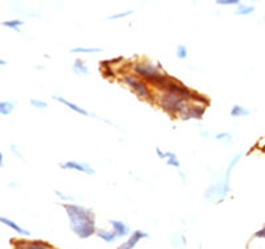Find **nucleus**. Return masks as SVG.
<instances>
[{
	"label": "nucleus",
	"instance_id": "obj_1",
	"mask_svg": "<svg viewBox=\"0 0 265 249\" xmlns=\"http://www.w3.org/2000/svg\"><path fill=\"white\" fill-rule=\"evenodd\" d=\"M69 217V225L73 232L80 239H88L96 231L94 215L90 210L77 204H65L64 206Z\"/></svg>",
	"mask_w": 265,
	"mask_h": 249
},
{
	"label": "nucleus",
	"instance_id": "obj_2",
	"mask_svg": "<svg viewBox=\"0 0 265 249\" xmlns=\"http://www.w3.org/2000/svg\"><path fill=\"white\" fill-rule=\"evenodd\" d=\"M160 65L155 67L154 64H150L148 61H139L133 67V71L137 76L142 77L143 80L149 81V82L156 85L158 88L163 89L171 81L173 77L167 76L163 72H159V69H158Z\"/></svg>",
	"mask_w": 265,
	"mask_h": 249
},
{
	"label": "nucleus",
	"instance_id": "obj_3",
	"mask_svg": "<svg viewBox=\"0 0 265 249\" xmlns=\"http://www.w3.org/2000/svg\"><path fill=\"white\" fill-rule=\"evenodd\" d=\"M158 105L163 110H166L170 114H182L183 110L189 106V100L182 97L181 94L173 93V92H167V90H162L160 94L156 97Z\"/></svg>",
	"mask_w": 265,
	"mask_h": 249
},
{
	"label": "nucleus",
	"instance_id": "obj_4",
	"mask_svg": "<svg viewBox=\"0 0 265 249\" xmlns=\"http://www.w3.org/2000/svg\"><path fill=\"white\" fill-rule=\"evenodd\" d=\"M122 81L123 84H126L129 88L133 89V92H134L138 97L143 98V100H150V98H151V92H150V89L148 88V85L145 84L142 80H139L138 77L126 74V76H123Z\"/></svg>",
	"mask_w": 265,
	"mask_h": 249
},
{
	"label": "nucleus",
	"instance_id": "obj_5",
	"mask_svg": "<svg viewBox=\"0 0 265 249\" xmlns=\"http://www.w3.org/2000/svg\"><path fill=\"white\" fill-rule=\"evenodd\" d=\"M204 110L206 107L202 105H198V104H192L183 110V113L181 114V117L183 119H202L203 114H204Z\"/></svg>",
	"mask_w": 265,
	"mask_h": 249
},
{
	"label": "nucleus",
	"instance_id": "obj_6",
	"mask_svg": "<svg viewBox=\"0 0 265 249\" xmlns=\"http://www.w3.org/2000/svg\"><path fill=\"white\" fill-rule=\"evenodd\" d=\"M60 167L64 170H75V171H80V173L88 174V175H94L96 171L93 169L92 166L86 165V163H80L76 161H68L60 163Z\"/></svg>",
	"mask_w": 265,
	"mask_h": 249
},
{
	"label": "nucleus",
	"instance_id": "obj_7",
	"mask_svg": "<svg viewBox=\"0 0 265 249\" xmlns=\"http://www.w3.org/2000/svg\"><path fill=\"white\" fill-rule=\"evenodd\" d=\"M15 249H55L44 241H16Z\"/></svg>",
	"mask_w": 265,
	"mask_h": 249
},
{
	"label": "nucleus",
	"instance_id": "obj_8",
	"mask_svg": "<svg viewBox=\"0 0 265 249\" xmlns=\"http://www.w3.org/2000/svg\"><path fill=\"white\" fill-rule=\"evenodd\" d=\"M149 237V235L146 232H142V231H134L133 235L129 237V240L126 243H122V244L118 247V249H133L135 245L138 244L139 240H142V239H146Z\"/></svg>",
	"mask_w": 265,
	"mask_h": 249
},
{
	"label": "nucleus",
	"instance_id": "obj_9",
	"mask_svg": "<svg viewBox=\"0 0 265 249\" xmlns=\"http://www.w3.org/2000/svg\"><path fill=\"white\" fill-rule=\"evenodd\" d=\"M52 98H53L55 101L61 102L63 105H65V106H67V107L72 109V110H73V111H76V113H78V114L85 115V117H89L88 111H86V110H85V109H82V107H81L80 105H76V104H73V102L68 101V100H65V98L61 97V96H56V94H53V96H52Z\"/></svg>",
	"mask_w": 265,
	"mask_h": 249
},
{
	"label": "nucleus",
	"instance_id": "obj_10",
	"mask_svg": "<svg viewBox=\"0 0 265 249\" xmlns=\"http://www.w3.org/2000/svg\"><path fill=\"white\" fill-rule=\"evenodd\" d=\"M110 225L113 227V232L115 233L117 237H125L130 233V229L127 227L126 224L122 221H118V220H110Z\"/></svg>",
	"mask_w": 265,
	"mask_h": 249
},
{
	"label": "nucleus",
	"instance_id": "obj_11",
	"mask_svg": "<svg viewBox=\"0 0 265 249\" xmlns=\"http://www.w3.org/2000/svg\"><path fill=\"white\" fill-rule=\"evenodd\" d=\"M72 69H73V72L76 73L77 76L86 77L89 74V69L88 67H86V64L80 59L75 60V63L72 65Z\"/></svg>",
	"mask_w": 265,
	"mask_h": 249
},
{
	"label": "nucleus",
	"instance_id": "obj_12",
	"mask_svg": "<svg viewBox=\"0 0 265 249\" xmlns=\"http://www.w3.org/2000/svg\"><path fill=\"white\" fill-rule=\"evenodd\" d=\"M0 221L3 224H5V225H8L9 228H12L13 231H16L17 233H20V235H24V236H30V231H27V229H23L20 227V225H17L15 221H12V220L7 219V217H0Z\"/></svg>",
	"mask_w": 265,
	"mask_h": 249
},
{
	"label": "nucleus",
	"instance_id": "obj_13",
	"mask_svg": "<svg viewBox=\"0 0 265 249\" xmlns=\"http://www.w3.org/2000/svg\"><path fill=\"white\" fill-rule=\"evenodd\" d=\"M251 113V110L247 109L245 106L243 105H233L231 109V115L232 117H245Z\"/></svg>",
	"mask_w": 265,
	"mask_h": 249
},
{
	"label": "nucleus",
	"instance_id": "obj_14",
	"mask_svg": "<svg viewBox=\"0 0 265 249\" xmlns=\"http://www.w3.org/2000/svg\"><path fill=\"white\" fill-rule=\"evenodd\" d=\"M15 109V104L13 102H8V101H3L0 102V113L3 115H8L11 114Z\"/></svg>",
	"mask_w": 265,
	"mask_h": 249
},
{
	"label": "nucleus",
	"instance_id": "obj_15",
	"mask_svg": "<svg viewBox=\"0 0 265 249\" xmlns=\"http://www.w3.org/2000/svg\"><path fill=\"white\" fill-rule=\"evenodd\" d=\"M100 69H101L102 76L106 77V78H110V77L115 76V73L114 71L110 68V65L108 64V61H102L101 65H100Z\"/></svg>",
	"mask_w": 265,
	"mask_h": 249
},
{
	"label": "nucleus",
	"instance_id": "obj_16",
	"mask_svg": "<svg viewBox=\"0 0 265 249\" xmlns=\"http://www.w3.org/2000/svg\"><path fill=\"white\" fill-rule=\"evenodd\" d=\"M97 235L100 237H101L102 240L106 241V243H113L115 239H117V236H115V233L114 232H108V231H105V229H100L97 232Z\"/></svg>",
	"mask_w": 265,
	"mask_h": 249
},
{
	"label": "nucleus",
	"instance_id": "obj_17",
	"mask_svg": "<svg viewBox=\"0 0 265 249\" xmlns=\"http://www.w3.org/2000/svg\"><path fill=\"white\" fill-rule=\"evenodd\" d=\"M72 53H100L102 49L100 48H88V47H76L72 49Z\"/></svg>",
	"mask_w": 265,
	"mask_h": 249
},
{
	"label": "nucleus",
	"instance_id": "obj_18",
	"mask_svg": "<svg viewBox=\"0 0 265 249\" xmlns=\"http://www.w3.org/2000/svg\"><path fill=\"white\" fill-rule=\"evenodd\" d=\"M215 140L220 142V143L227 144V146L232 143V137L229 133H219V134L215 135Z\"/></svg>",
	"mask_w": 265,
	"mask_h": 249
},
{
	"label": "nucleus",
	"instance_id": "obj_19",
	"mask_svg": "<svg viewBox=\"0 0 265 249\" xmlns=\"http://www.w3.org/2000/svg\"><path fill=\"white\" fill-rule=\"evenodd\" d=\"M255 12V7L253 5H243L240 4L237 8L235 9L236 15H251Z\"/></svg>",
	"mask_w": 265,
	"mask_h": 249
},
{
	"label": "nucleus",
	"instance_id": "obj_20",
	"mask_svg": "<svg viewBox=\"0 0 265 249\" xmlns=\"http://www.w3.org/2000/svg\"><path fill=\"white\" fill-rule=\"evenodd\" d=\"M24 24L23 20H8V21H3V26L8 27L11 30H15L17 32H20V27Z\"/></svg>",
	"mask_w": 265,
	"mask_h": 249
},
{
	"label": "nucleus",
	"instance_id": "obj_21",
	"mask_svg": "<svg viewBox=\"0 0 265 249\" xmlns=\"http://www.w3.org/2000/svg\"><path fill=\"white\" fill-rule=\"evenodd\" d=\"M167 166H173L175 169H179V167H181V162L178 161V156L171 151H170V156H168L167 159Z\"/></svg>",
	"mask_w": 265,
	"mask_h": 249
},
{
	"label": "nucleus",
	"instance_id": "obj_22",
	"mask_svg": "<svg viewBox=\"0 0 265 249\" xmlns=\"http://www.w3.org/2000/svg\"><path fill=\"white\" fill-rule=\"evenodd\" d=\"M134 12L133 9H129V11H123V12H118V13H114V15H110V16L106 17V20H115V19H121V17H126L129 16V15H131V13Z\"/></svg>",
	"mask_w": 265,
	"mask_h": 249
},
{
	"label": "nucleus",
	"instance_id": "obj_23",
	"mask_svg": "<svg viewBox=\"0 0 265 249\" xmlns=\"http://www.w3.org/2000/svg\"><path fill=\"white\" fill-rule=\"evenodd\" d=\"M175 53H177V57L179 60H185L186 57H187V55H189V53H187V48H186L185 45H178Z\"/></svg>",
	"mask_w": 265,
	"mask_h": 249
},
{
	"label": "nucleus",
	"instance_id": "obj_24",
	"mask_svg": "<svg viewBox=\"0 0 265 249\" xmlns=\"http://www.w3.org/2000/svg\"><path fill=\"white\" fill-rule=\"evenodd\" d=\"M215 3L218 5H237V7L241 4L239 0H216Z\"/></svg>",
	"mask_w": 265,
	"mask_h": 249
},
{
	"label": "nucleus",
	"instance_id": "obj_25",
	"mask_svg": "<svg viewBox=\"0 0 265 249\" xmlns=\"http://www.w3.org/2000/svg\"><path fill=\"white\" fill-rule=\"evenodd\" d=\"M31 105L34 106V107H38V109H46V107H48V104H46V102L36 100V98H32V100H31Z\"/></svg>",
	"mask_w": 265,
	"mask_h": 249
},
{
	"label": "nucleus",
	"instance_id": "obj_26",
	"mask_svg": "<svg viewBox=\"0 0 265 249\" xmlns=\"http://www.w3.org/2000/svg\"><path fill=\"white\" fill-rule=\"evenodd\" d=\"M53 192H55V195H57V196H59V198L63 199V200H69V202H71V200H73V196H71V195H65V194H63V192H61V191L55 190V191H53Z\"/></svg>",
	"mask_w": 265,
	"mask_h": 249
},
{
	"label": "nucleus",
	"instance_id": "obj_27",
	"mask_svg": "<svg viewBox=\"0 0 265 249\" xmlns=\"http://www.w3.org/2000/svg\"><path fill=\"white\" fill-rule=\"evenodd\" d=\"M11 152H12L13 155H17V158H20L21 161H24V158H23V155H21V152L19 151L17 146H15V144H11Z\"/></svg>",
	"mask_w": 265,
	"mask_h": 249
},
{
	"label": "nucleus",
	"instance_id": "obj_28",
	"mask_svg": "<svg viewBox=\"0 0 265 249\" xmlns=\"http://www.w3.org/2000/svg\"><path fill=\"white\" fill-rule=\"evenodd\" d=\"M155 151H156V155L159 156L160 159H164V158H167V159H168V156H170V151L162 152L160 147H155Z\"/></svg>",
	"mask_w": 265,
	"mask_h": 249
},
{
	"label": "nucleus",
	"instance_id": "obj_29",
	"mask_svg": "<svg viewBox=\"0 0 265 249\" xmlns=\"http://www.w3.org/2000/svg\"><path fill=\"white\" fill-rule=\"evenodd\" d=\"M255 236H256V237H263V239H265V227L263 229H260V231H257V232L255 233Z\"/></svg>",
	"mask_w": 265,
	"mask_h": 249
},
{
	"label": "nucleus",
	"instance_id": "obj_30",
	"mask_svg": "<svg viewBox=\"0 0 265 249\" xmlns=\"http://www.w3.org/2000/svg\"><path fill=\"white\" fill-rule=\"evenodd\" d=\"M0 165L3 166V152H0Z\"/></svg>",
	"mask_w": 265,
	"mask_h": 249
},
{
	"label": "nucleus",
	"instance_id": "obj_31",
	"mask_svg": "<svg viewBox=\"0 0 265 249\" xmlns=\"http://www.w3.org/2000/svg\"><path fill=\"white\" fill-rule=\"evenodd\" d=\"M7 64V61H4V60H0V65H5Z\"/></svg>",
	"mask_w": 265,
	"mask_h": 249
}]
</instances>
